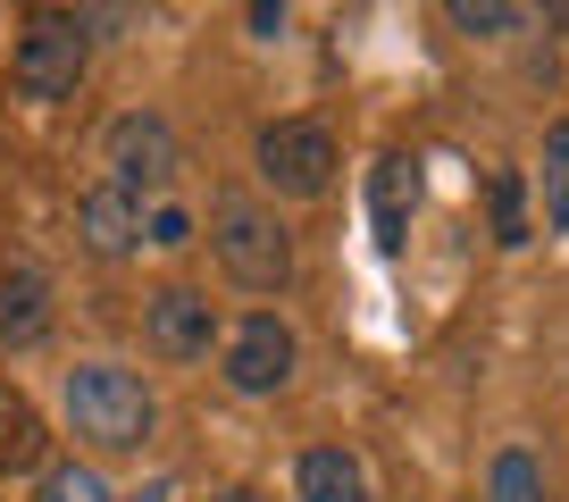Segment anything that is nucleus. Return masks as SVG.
<instances>
[{
  "mask_svg": "<svg viewBox=\"0 0 569 502\" xmlns=\"http://www.w3.org/2000/svg\"><path fill=\"white\" fill-rule=\"evenodd\" d=\"M177 168H184V151H177V126H168L160 109H118V118L101 126V184L134 193L142 210L168 201Z\"/></svg>",
  "mask_w": 569,
  "mask_h": 502,
  "instance_id": "20e7f679",
  "label": "nucleus"
},
{
  "mask_svg": "<svg viewBox=\"0 0 569 502\" xmlns=\"http://www.w3.org/2000/svg\"><path fill=\"white\" fill-rule=\"evenodd\" d=\"M486 502H552L545 461H536L528 444H502L495 461H486Z\"/></svg>",
  "mask_w": 569,
  "mask_h": 502,
  "instance_id": "f8f14e48",
  "label": "nucleus"
},
{
  "mask_svg": "<svg viewBox=\"0 0 569 502\" xmlns=\"http://www.w3.org/2000/svg\"><path fill=\"white\" fill-rule=\"evenodd\" d=\"M84 68H92V42H84V26H76L68 9L26 18L18 51H9V84H18V101H76Z\"/></svg>",
  "mask_w": 569,
  "mask_h": 502,
  "instance_id": "39448f33",
  "label": "nucleus"
},
{
  "mask_svg": "<svg viewBox=\"0 0 569 502\" xmlns=\"http://www.w3.org/2000/svg\"><path fill=\"white\" fill-rule=\"evenodd\" d=\"M536 193H545V234H569V118L545 126V168H536Z\"/></svg>",
  "mask_w": 569,
  "mask_h": 502,
  "instance_id": "ddd939ff",
  "label": "nucleus"
},
{
  "mask_svg": "<svg viewBox=\"0 0 569 502\" xmlns=\"http://www.w3.org/2000/svg\"><path fill=\"white\" fill-rule=\"evenodd\" d=\"M251 168H260V184L277 201H327L336 193V126L327 118H268L260 126V143H251Z\"/></svg>",
  "mask_w": 569,
  "mask_h": 502,
  "instance_id": "7ed1b4c3",
  "label": "nucleus"
},
{
  "mask_svg": "<svg viewBox=\"0 0 569 502\" xmlns=\"http://www.w3.org/2000/svg\"><path fill=\"white\" fill-rule=\"evenodd\" d=\"M293 485H302V502H369V469L343 444H310L293 461Z\"/></svg>",
  "mask_w": 569,
  "mask_h": 502,
  "instance_id": "9b49d317",
  "label": "nucleus"
},
{
  "mask_svg": "<svg viewBox=\"0 0 569 502\" xmlns=\"http://www.w3.org/2000/svg\"><path fill=\"white\" fill-rule=\"evenodd\" d=\"M528 177H519V168H495V243L502 251H519L528 243Z\"/></svg>",
  "mask_w": 569,
  "mask_h": 502,
  "instance_id": "dca6fc26",
  "label": "nucleus"
},
{
  "mask_svg": "<svg viewBox=\"0 0 569 502\" xmlns=\"http://www.w3.org/2000/svg\"><path fill=\"white\" fill-rule=\"evenodd\" d=\"M227 335L218 327V302L201 285H160L151 302H142V343L168 360V369H193V360H210V343Z\"/></svg>",
  "mask_w": 569,
  "mask_h": 502,
  "instance_id": "0eeeda50",
  "label": "nucleus"
},
{
  "mask_svg": "<svg viewBox=\"0 0 569 502\" xmlns=\"http://www.w3.org/2000/svg\"><path fill=\"white\" fill-rule=\"evenodd\" d=\"M452 26L469 42H502L511 26H528V9H502V0H452Z\"/></svg>",
  "mask_w": 569,
  "mask_h": 502,
  "instance_id": "f3484780",
  "label": "nucleus"
},
{
  "mask_svg": "<svg viewBox=\"0 0 569 502\" xmlns=\"http://www.w3.org/2000/svg\"><path fill=\"white\" fill-rule=\"evenodd\" d=\"M210 502H268L260 485H227V494H210Z\"/></svg>",
  "mask_w": 569,
  "mask_h": 502,
  "instance_id": "aec40b11",
  "label": "nucleus"
},
{
  "mask_svg": "<svg viewBox=\"0 0 569 502\" xmlns=\"http://www.w3.org/2000/svg\"><path fill=\"white\" fill-rule=\"evenodd\" d=\"M210 251L243 293H284L293 285V234H284V218L268 210V201H251V193H218Z\"/></svg>",
  "mask_w": 569,
  "mask_h": 502,
  "instance_id": "f03ea898",
  "label": "nucleus"
},
{
  "mask_svg": "<svg viewBox=\"0 0 569 502\" xmlns=\"http://www.w3.org/2000/svg\"><path fill=\"white\" fill-rule=\"evenodd\" d=\"M410 218H419V160H410V151H386V160L369 168V234H377V251H402Z\"/></svg>",
  "mask_w": 569,
  "mask_h": 502,
  "instance_id": "1a4fd4ad",
  "label": "nucleus"
},
{
  "mask_svg": "<svg viewBox=\"0 0 569 502\" xmlns=\"http://www.w3.org/2000/svg\"><path fill=\"white\" fill-rule=\"evenodd\" d=\"M26 461H42V419L18 385H0V469H26Z\"/></svg>",
  "mask_w": 569,
  "mask_h": 502,
  "instance_id": "4468645a",
  "label": "nucleus"
},
{
  "mask_svg": "<svg viewBox=\"0 0 569 502\" xmlns=\"http://www.w3.org/2000/svg\"><path fill=\"white\" fill-rule=\"evenodd\" d=\"M34 502H118V494H109V478L92 461H51L34 478Z\"/></svg>",
  "mask_w": 569,
  "mask_h": 502,
  "instance_id": "2eb2a0df",
  "label": "nucleus"
},
{
  "mask_svg": "<svg viewBox=\"0 0 569 502\" xmlns=\"http://www.w3.org/2000/svg\"><path fill=\"white\" fill-rule=\"evenodd\" d=\"M126 502H177V485H168V478H151V485H134Z\"/></svg>",
  "mask_w": 569,
  "mask_h": 502,
  "instance_id": "6ab92c4d",
  "label": "nucleus"
},
{
  "mask_svg": "<svg viewBox=\"0 0 569 502\" xmlns=\"http://www.w3.org/2000/svg\"><path fill=\"white\" fill-rule=\"evenodd\" d=\"M76 243H84L92 260H126V251H142V201L92 177L84 193H76Z\"/></svg>",
  "mask_w": 569,
  "mask_h": 502,
  "instance_id": "6e6552de",
  "label": "nucleus"
},
{
  "mask_svg": "<svg viewBox=\"0 0 569 502\" xmlns=\"http://www.w3.org/2000/svg\"><path fill=\"white\" fill-rule=\"evenodd\" d=\"M142 243H160V251H184V243H193V218H184L177 201H151V210H142Z\"/></svg>",
  "mask_w": 569,
  "mask_h": 502,
  "instance_id": "a211bd4d",
  "label": "nucleus"
},
{
  "mask_svg": "<svg viewBox=\"0 0 569 502\" xmlns=\"http://www.w3.org/2000/svg\"><path fill=\"white\" fill-rule=\"evenodd\" d=\"M293 369H302V343H293V327H284L277 310H243V319L218 335V376H227V394H243V402L284 394Z\"/></svg>",
  "mask_w": 569,
  "mask_h": 502,
  "instance_id": "423d86ee",
  "label": "nucleus"
},
{
  "mask_svg": "<svg viewBox=\"0 0 569 502\" xmlns=\"http://www.w3.org/2000/svg\"><path fill=\"white\" fill-rule=\"evenodd\" d=\"M51 277L34 269V260H9V269H0V343H9V352H34L42 335H51Z\"/></svg>",
  "mask_w": 569,
  "mask_h": 502,
  "instance_id": "9d476101",
  "label": "nucleus"
},
{
  "mask_svg": "<svg viewBox=\"0 0 569 502\" xmlns=\"http://www.w3.org/2000/svg\"><path fill=\"white\" fill-rule=\"evenodd\" d=\"M59 411H68V435L84 452H142L151 428H160V402L134 369L118 360H76L68 385H59Z\"/></svg>",
  "mask_w": 569,
  "mask_h": 502,
  "instance_id": "f257e3e1",
  "label": "nucleus"
}]
</instances>
